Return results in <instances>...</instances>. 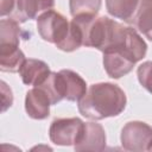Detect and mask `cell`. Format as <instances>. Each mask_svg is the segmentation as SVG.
Listing matches in <instances>:
<instances>
[{
    "instance_id": "6da1fadb",
    "label": "cell",
    "mask_w": 152,
    "mask_h": 152,
    "mask_svg": "<svg viewBox=\"0 0 152 152\" xmlns=\"http://www.w3.org/2000/svg\"><path fill=\"white\" fill-rule=\"evenodd\" d=\"M77 102L78 112L84 118L96 121L120 115L126 108L127 97L118 84L101 82L91 84Z\"/></svg>"
},
{
    "instance_id": "7a4b0ae2",
    "label": "cell",
    "mask_w": 152,
    "mask_h": 152,
    "mask_svg": "<svg viewBox=\"0 0 152 152\" xmlns=\"http://www.w3.org/2000/svg\"><path fill=\"white\" fill-rule=\"evenodd\" d=\"M146 51L145 40L133 27H128L126 43L103 52V68L109 77L120 78L133 70L135 63L145 57Z\"/></svg>"
},
{
    "instance_id": "3957f363",
    "label": "cell",
    "mask_w": 152,
    "mask_h": 152,
    "mask_svg": "<svg viewBox=\"0 0 152 152\" xmlns=\"http://www.w3.org/2000/svg\"><path fill=\"white\" fill-rule=\"evenodd\" d=\"M70 21L59 12L49 10L37 18V30L40 38L59 48L70 31Z\"/></svg>"
},
{
    "instance_id": "277c9868",
    "label": "cell",
    "mask_w": 152,
    "mask_h": 152,
    "mask_svg": "<svg viewBox=\"0 0 152 152\" xmlns=\"http://www.w3.org/2000/svg\"><path fill=\"white\" fill-rule=\"evenodd\" d=\"M84 122L80 118L55 119L49 128L50 140L58 146L76 145L82 138Z\"/></svg>"
},
{
    "instance_id": "5b68a950",
    "label": "cell",
    "mask_w": 152,
    "mask_h": 152,
    "mask_svg": "<svg viewBox=\"0 0 152 152\" xmlns=\"http://www.w3.org/2000/svg\"><path fill=\"white\" fill-rule=\"evenodd\" d=\"M120 141L121 146L127 151H150L152 145V127L142 121H129L121 129Z\"/></svg>"
},
{
    "instance_id": "8992f818",
    "label": "cell",
    "mask_w": 152,
    "mask_h": 152,
    "mask_svg": "<svg viewBox=\"0 0 152 152\" xmlns=\"http://www.w3.org/2000/svg\"><path fill=\"white\" fill-rule=\"evenodd\" d=\"M53 6L55 0H15L14 10L10 18L18 23H25L36 19L49 10H52Z\"/></svg>"
},
{
    "instance_id": "52a82bcc",
    "label": "cell",
    "mask_w": 152,
    "mask_h": 152,
    "mask_svg": "<svg viewBox=\"0 0 152 152\" xmlns=\"http://www.w3.org/2000/svg\"><path fill=\"white\" fill-rule=\"evenodd\" d=\"M51 101L48 94L39 87H33L26 93L25 110L31 119L44 120L50 115Z\"/></svg>"
},
{
    "instance_id": "ba28073f",
    "label": "cell",
    "mask_w": 152,
    "mask_h": 152,
    "mask_svg": "<svg viewBox=\"0 0 152 152\" xmlns=\"http://www.w3.org/2000/svg\"><path fill=\"white\" fill-rule=\"evenodd\" d=\"M106 147V132L97 122H86L80 141L74 145L75 151H103Z\"/></svg>"
},
{
    "instance_id": "9c48e42d",
    "label": "cell",
    "mask_w": 152,
    "mask_h": 152,
    "mask_svg": "<svg viewBox=\"0 0 152 152\" xmlns=\"http://www.w3.org/2000/svg\"><path fill=\"white\" fill-rule=\"evenodd\" d=\"M50 72V66L44 61L34 58H26L19 69V75L23 83L33 87H38L39 84H42Z\"/></svg>"
},
{
    "instance_id": "30bf717a",
    "label": "cell",
    "mask_w": 152,
    "mask_h": 152,
    "mask_svg": "<svg viewBox=\"0 0 152 152\" xmlns=\"http://www.w3.org/2000/svg\"><path fill=\"white\" fill-rule=\"evenodd\" d=\"M64 83V96L68 101H78L87 93L86 81L75 71L70 69H63L59 71Z\"/></svg>"
},
{
    "instance_id": "8fae6325",
    "label": "cell",
    "mask_w": 152,
    "mask_h": 152,
    "mask_svg": "<svg viewBox=\"0 0 152 152\" xmlns=\"http://www.w3.org/2000/svg\"><path fill=\"white\" fill-rule=\"evenodd\" d=\"M131 23L140 33L152 42V0H140Z\"/></svg>"
},
{
    "instance_id": "7c38bea8",
    "label": "cell",
    "mask_w": 152,
    "mask_h": 152,
    "mask_svg": "<svg viewBox=\"0 0 152 152\" xmlns=\"http://www.w3.org/2000/svg\"><path fill=\"white\" fill-rule=\"evenodd\" d=\"M139 2L140 0H106V8L112 17L131 23L138 10Z\"/></svg>"
},
{
    "instance_id": "4fadbf2b",
    "label": "cell",
    "mask_w": 152,
    "mask_h": 152,
    "mask_svg": "<svg viewBox=\"0 0 152 152\" xmlns=\"http://www.w3.org/2000/svg\"><path fill=\"white\" fill-rule=\"evenodd\" d=\"M21 28L12 18L0 20V48H19Z\"/></svg>"
},
{
    "instance_id": "5bb4252c",
    "label": "cell",
    "mask_w": 152,
    "mask_h": 152,
    "mask_svg": "<svg viewBox=\"0 0 152 152\" xmlns=\"http://www.w3.org/2000/svg\"><path fill=\"white\" fill-rule=\"evenodd\" d=\"M26 57L19 48H0V70L4 72H17Z\"/></svg>"
},
{
    "instance_id": "9a60e30c",
    "label": "cell",
    "mask_w": 152,
    "mask_h": 152,
    "mask_svg": "<svg viewBox=\"0 0 152 152\" xmlns=\"http://www.w3.org/2000/svg\"><path fill=\"white\" fill-rule=\"evenodd\" d=\"M102 0H69L70 14L78 15H97Z\"/></svg>"
},
{
    "instance_id": "2e32d148",
    "label": "cell",
    "mask_w": 152,
    "mask_h": 152,
    "mask_svg": "<svg viewBox=\"0 0 152 152\" xmlns=\"http://www.w3.org/2000/svg\"><path fill=\"white\" fill-rule=\"evenodd\" d=\"M137 76L139 83L150 94H152V61L141 63L137 69Z\"/></svg>"
},
{
    "instance_id": "e0dca14e",
    "label": "cell",
    "mask_w": 152,
    "mask_h": 152,
    "mask_svg": "<svg viewBox=\"0 0 152 152\" xmlns=\"http://www.w3.org/2000/svg\"><path fill=\"white\" fill-rule=\"evenodd\" d=\"M1 94H2V112H6V109L11 107L13 103V95L11 88H8L4 81H1Z\"/></svg>"
},
{
    "instance_id": "ac0fdd59",
    "label": "cell",
    "mask_w": 152,
    "mask_h": 152,
    "mask_svg": "<svg viewBox=\"0 0 152 152\" xmlns=\"http://www.w3.org/2000/svg\"><path fill=\"white\" fill-rule=\"evenodd\" d=\"M15 0H0V14L1 17L11 15L14 10Z\"/></svg>"
},
{
    "instance_id": "d6986e66",
    "label": "cell",
    "mask_w": 152,
    "mask_h": 152,
    "mask_svg": "<svg viewBox=\"0 0 152 152\" xmlns=\"http://www.w3.org/2000/svg\"><path fill=\"white\" fill-rule=\"evenodd\" d=\"M150 151H152V145H151V147H150Z\"/></svg>"
}]
</instances>
